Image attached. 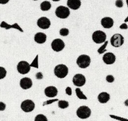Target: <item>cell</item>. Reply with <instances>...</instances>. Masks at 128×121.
Wrapping results in <instances>:
<instances>
[{
  "label": "cell",
  "instance_id": "1",
  "mask_svg": "<svg viewBox=\"0 0 128 121\" xmlns=\"http://www.w3.org/2000/svg\"><path fill=\"white\" fill-rule=\"evenodd\" d=\"M68 67L64 64H58L54 67V73L55 76L60 79L64 78L68 74Z\"/></svg>",
  "mask_w": 128,
  "mask_h": 121
},
{
  "label": "cell",
  "instance_id": "2",
  "mask_svg": "<svg viewBox=\"0 0 128 121\" xmlns=\"http://www.w3.org/2000/svg\"><path fill=\"white\" fill-rule=\"evenodd\" d=\"M76 63L80 68H87L90 66V64H91V58L88 55H80L76 60Z\"/></svg>",
  "mask_w": 128,
  "mask_h": 121
},
{
  "label": "cell",
  "instance_id": "3",
  "mask_svg": "<svg viewBox=\"0 0 128 121\" xmlns=\"http://www.w3.org/2000/svg\"><path fill=\"white\" fill-rule=\"evenodd\" d=\"M76 114L79 118L81 119H86L90 117L91 114V111L88 106H82L79 107L76 111Z\"/></svg>",
  "mask_w": 128,
  "mask_h": 121
},
{
  "label": "cell",
  "instance_id": "4",
  "mask_svg": "<svg viewBox=\"0 0 128 121\" xmlns=\"http://www.w3.org/2000/svg\"><path fill=\"white\" fill-rule=\"evenodd\" d=\"M106 33L102 31H96L92 33V39L96 44L103 43L106 40Z\"/></svg>",
  "mask_w": 128,
  "mask_h": 121
},
{
  "label": "cell",
  "instance_id": "5",
  "mask_svg": "<svg viewBox=\"0 0 128 121\" xmlns=\"http://www.w3.org/2000/svg\"><path fill=\"white\" fill-rule=\"evenodd\" d=\"M55 14L59 18L66 19L68 17L70 14V9L64 6H60L56 8Z\"/></svg>",
  "mask_w": 128,
  "mask_h": 121
},
{
  "label": "cell",
  "instance_id": "6",
  "mask_svg": "<svg viewBox=\"0 0 128 121\" xmlns=\"http://www.w3.org/2000/svg\"><path fill=\"white\" fill-rule=\"evenodd\" d=\"M111 44L114 47H119L123 45L124 42V37L120 34H115L111 37Z\"/></svg>",
  "mask_w": 128,
  "mask_h": 121
},
{
  "label": "cell",
  "instance_id": "7",
  "mask_svg": "<svg viewBox=\"0 0 128 121\" xmlns=\"http://www.w3.org/2000/svg\"><path fill=\"white\" fill-rule=\"evenodd\" d=\"M17 70L21 74H26L31 70V66L27 61H21L18 64Z\"/></svg>",
  "mask_w": 128,
  "mask_h": 121
},
{
  "label": "cell",
  "instance_id": "8",
  "mask_svg": "<svg viewBox=\"0 0 128 121\" xmlns=\"http://www.w3.org/2000/svg\"><path fill=\"white\" fill-rule=\"evenodd\" d=\"M21 108L25 112H32L35 108V104L31 100H25L21 103Z\"/></svg>",
  "mask_w": 128,
  "mask_h": 121
},
{
  "label": "cell",
  "instance_id": "9",
  "mask_svg": "<svg viewBox=\"0 0 128 121\" xmlns=\"http://www.w3.org/2000/svg\"><path fill=\"white\" fill-rule=\"evenodd\" d=\"M65 47V44L64 41L61 39H55L51 42V47L54 51L60 52L63 50Z\"/></svg>",
  "mask_w": 128,
  "mask_h": 121
},
{
  "label": "cell",
  "instance_id": "10",
  "mask_svg": "<svg viewBox=\"0 0 128 121\" xmlns=\"http://www.w3.org/2000/svg\"><path fill=\"white\" fill-rule=\"evenodd\" d=\"M86 77L81 74H77L74 75L72 78V82L74 85L77 87H81L86 84Z\"/></svg>",
  "mask_w": 128,
  "mask_h": 121
},
{
  "label": "cell",
  "instance_id": "11",
  "mask_svg": "<svg viewBox=\"0 0 128 121\" xmlns=\"http://www.w3.org/2000/svg\"><path fill=\"white\" fill-rule=\"evenodd\" d=\"M37 25L39 27L42 29H47L51 26V21L50 19L43 16L38 19Z\"/></svg>",
  "mask_w": 128,
  "mask_h": 121
},
{
  "label": "cell",
  "instance_id": "12",
  "mask_svg": "<svg viewBox=\"0 0 128 121\" xmlns=\"http://www.w3.org/2000/svg\"><path fill=\"white\" fill-rule=\"evenodd\" d=\"M116 59V56L112 52H107V53L104 54L102 57V60H103L104 62L108 65H111L114 63Z\"/></svg>",
  "mask_w": 128,
  "mask_h": 121
},
{
  "label": "cell",
  "instance_id": "13",
  "mask_svg": "<svg viewBox=\"0 0 128 121\" xmlns=\"http://www.w3.org/2000/svg\"><path fill=\"white\" fill-rule=\"evenodd\" d=\"M20 84L22 89H29L32 87V81L31 79L29 78V77H24L20 80Z\"/></svg>",
  "mask_w": 128,
  "mask_h": 121
},
{
  "label": "cell",
  "instance_id": "14",
  "mask_svg": "<svg viewBox=\"0 0 128 121\" xmlns=\"http://www.w3.org/2000/svg\"><path fill=\"white\" fill-rule=\"evenodd\" d=\"M58 89L54 86H48L44 89V94L48 97H54L57 96Z\"/></svg>",
  "mask_w": 128,
  "mask_h": 121
},
{
  "label": "cell",
  "instance_id": "15",
  "mask_svg": "<svg viewBox=\"0 0 128 121\" xmlns=\"http://www.w3.org/2000/svg\"><path fill=\"white\" fill-rule=\"evenodd\" d=\"M101 24L104 28L110 29L113 26L114 20L110 17H104L101 19Z\"/></svg>",
  "mask_w": 128,
  "mask_h": 121
},
{
  "label": "cell",
  "instance_id": "16",
  "mask_svg": "<svg viewBox=\"0 0 128 121\" xmlns=\"http://www.w3.org/2000/svg\"><path fill=\"white\" fill-rule=\"evenodd\" d=\"M67 5L68 7L73 10H77L81 7V0H68Z\"/></svg>",
  "mask_w": 128,
  "mask_h": 121
},
{
  "label": "cell",
  "instance_id": "17",
  "mask_svg": "<svg viewBox=\"0 0 128 121\" xmlns=\"http://www.w3.org/2000/svg\"><path fill=\"white\" fill-rule=\"evenodd\" d=\"M34 41L38 44H43L44 43L47 39V36L43 32H38L35 34Z\"/></svg>",
  "mask_w": 128,
  "mask_h": 121
},
{
  "label": "cell",
  "instance_id": "18",
  "mask_svg": "<svg viewBox=\"0 0 128 121\" xmlns=\"http://www.w3.org/2000/svg\"><path fill=\"white\" fill-rule=\"evenodd\" d=\"M98 99L100 103L105 104L108 102L110 99V95L106 92H102L98 96Z\"/></svg>",
  "mask_w": 128,
  "mask_h": 121
},
{
  "label": "cell",
  "instance_id": "19",
  "mask_svg": "<svg viewBox=\"0 0 128 121\" xmlns=\"http://www.w3.org/2000/svg\"><path fill=\"white\" fill-rule=\"evenodd\" d=\"M51 7V4L50 1H44L42 2L40 4V8L42 11H47L50 10Z\"/></svg>",
  "mask_w": 128,
  "mask_h": 121
},
{
  "label": "cell",
  "instance_id": "20",
  "mask_svg": "<svg viewBox=\"0 0 128 121\" xmlns=\"http://www.w3.org/2000/svg\"><path fill=\"white\" fill-rule=\"evenodd\" d=\"M1 27H5V28H6V29H9V28H11V27H12V28L17 29L18 30H19V31H21V32H23V30H22V29L20 27V26L16 23L14 24H13L12 26H10V25H8L6 23V22H2V23H1Z\"/></svg>",
  "mask_w": 128,
  "mask_h": 121
},
{
  "label": "cell",
  "instance_id": "21",
  "mask_svg": "<svg viewBox=\"0 0 128 121\" xmlns=\"http://www.w3.org/2000/svg\"><path fill=\"white\" fill-rule=\"evenodd\" d=\"M76 94L77 97H78L79 99H84V100L87 99L86 96L84 94L83 92H82V91H81L80 88L76 89Z\"/></svg>",
  "mask_w": 128,
  "mask_h": 121
},
{
  "label": "cell",
  "instance_id": "22",
  "mask_svg": "<svg viewBox=\"0 0 128 121\" xmlns=\"http://www.w3.org/2000/svg\"><path fill=\"white\" fill-rule=\"evenodd\" d=\"M69 106V102L66 101H63V100H61V101H58V107L62 109H66Z\"/></svg>",
  "mask_w": 128,
  "mask_h": 121
},
{
  "label": "cell",
  "instance_id": "23",
  "mask_svg": "<svg viewBox=\"0 0 128 121\" xmlns=\"http://www.w3.org/2000/svg\"><path fill=\"white\" fill-rule=\"evenodd\" d=\"M108 44V41H106L104 42V44L102 45V46H101V47L98 49V52L100 54H103L105 51H106V47H107Z\"/></svg>",
  "mask_w": 128,
  "mask_h": 121
},
{
  "label": "cell",
  "instance_id": "24",
  "mask_svg": "<svg viewBox=\"0 0 128 121\" xmlns=\"http://www.w3.org/2000/svg\"><path fill=\"white\" fill-rule=\"evenodd\" d=\"M34 121H48V119L44 115L38 114L36 116L34 119Z\"/></svg>",
  "mask_w": 128,
  "mask_h": 121
},
{
  "label": "cell",
  "instance_id": "25",
  "mask_svg": "<svg viewBox=\"0 0 128 121\" xmlns=\"http://www.w3.org/2000/svg\"><path fill=\"white\" fill-rule=\"evenodd\" d=\"M7 74V71L3 67H0V79L4 78Z\"/></svg>",
  "mask_w": 128,
  "mask_h": 121
},
{
  "label": "cell",
  "instance_id": "26",
  "mask_svg": "<svg viewBox=\"0 0 128 121\" xmlns=\"http://www.w3.org/2000/svg\"><path fill=\"white\" fill-rule=\"evenodd\" d=\"M70 33V31L67 28H62L60 29V34L62 36H67Z\"/></svg>",
  "mask_w": 128,
  "mask_h": 121
},
{
  "label": "cell",
  "instance_id": "27",
  "mask_svg": "<svg viewBox=\"0 0 128 121\" xmlns=\"http://www.w3.org/2000/svg\"><path fill=\"white\" fill-rule=\"evenodd\" d=\"M31 67H36V68H38V55L36 56V57L34 58V59L33 60V61L32 62V63L30 64Z\"/></svg>",
  "mask_w": 128,
  "mask_h": 121
},
{
  "label": "cell",
  "instance_id": "28",
  "mask_svg": "<svg viewBox=\"0 0 128 121\" xmlns=\"http://www.w3.org/2000/svg\"><path fill=\"white\" fill-rule=\"evenodd\" d=\"M106 79L107 81V82H110V83H112V82H113L114 81V77L112 75H108V76H106Z\"/></svg>",
  "mask_w": 128,
  "mask_h": 121
},
{
  "label": "cell",
  "instance_id": "29",
  "mask_svg": "<svg viewBox=\"0 0 128 121\" xmlns=\"http://www.w3.org/2000/svg\"><path fill=\"white\" fill-rule=\"evenodd\" d=\"M123 1L122 0H116L115 2V5L118 7H122L123 6Z\"/></svg>",
  "mask_w": 128,
  "mask_h": 121
},
{
  "label": "cell",
  "instance_id": "30",
  "mask_svg": "<svg viewBox=\"0 0 128 121\" xmlns=\"http://www.w3.org/2000/svg\"><path fill=\"white\" fill-rule=\"evenodd\" d=\"M66 93L68 96H71L72 95V89L70 87H67L66 89Z\"/></svg>",
  "mask_w": 128,
  "mask_h": 121
},
{
  "label": "cell",
  "instance_id": "31",
  "mask_svg": "<svg viewBox=\"0 0 128 121\" xmlns=\"http://www.w3.org/2000/svg\"><path fill=\"white\" fill-rule=\"evenodd\" d=\"M111 116L112 118H114V119H118L119 120V121H128V119H123V118H121V117H117V116H112V115H111Z\"/></svg>",
  "mask_w": 128,
  "mask_h": 121
},
{
  "label": "cell",
  "instance_id": "32",
  "mask_svg": "<svg viewBox=\"0 0 128 121\" xmlns=\"http://www.w3.org/2000/svg\"><path fill=\"white\" fill-rule=\"evenodd\" d=\"M6 109V104L4 102H0V111H4Z\"/></svg>",
  "mask_w": 128,
  "mask_h": 121
},
{
  "label": "cell",
  "instance_id": "33",
  "mask_svg": "<svg viewBox=\"0 0 128 121\" xmlns=\"http://www.w3.org/2000/svg\"><path fill=\"white\" fill-rule=\"evenodd\" d=\"M120 28L121 29H128V26L126 23H123L120 26Z\"/></svg>",
  "mask_w": 128,
  "mask_h": 121
},
{
  "label": "cell",
  "instance_id": "34",
  "mask_svg": "<svg viewBox=\"0 0 128 121\" xmlns=\"http://www.w3.org/2000/svg\"><path fill=\"white\" fill-rule=\"evenodd\" d=\"M36 77L37 79H42V77H43V76H42L41 72H39L36 74Z\"/></svg>",
  "mask_w": 128,
  "mask_h": 121
},
{
  "label": "cell",
  "instance_id": "35",
  "mask_svg": "<svg viewBox=\"0 0 128 121\" xmlns=\"http://www.w3.org/2000/svg\"><path fill=\"white\" fill-rule=\"evenodd\" d=\"M58 101V99H54V100H51V101H46V102H44L43 105L44 106V105H46V104H50L52 103V102H55V101Z\"/></svg>",
  "mask_w": 128,
  "mask_h": 121
},
{
  "label": "cell",
  "instance_id": "36",
  "mask_svg": "<svg viewBox=\"0 0 128 121\" xmlns=\"http://www.w3.org/2000/svg\"><path fill=\"white\" fill-rule=\"evenodd\" d=\"M10 1V0H0V4H5L8 3Z\"/></svg>",
  "mask_w": 128,
  "mask_h": 121
},
{
  "label": "cell",
  "instance_id": "37",
  "mask_svg": "<svg viewBox=\"0 0 128 121\" xmlns=\"http://www.w3.org/2000/svg\"><path fill=\"white\" fill-rule=\"evenodd\" d=\"M124 22H128V17H126V18L125 19H124Z\"/></svg>",
  "mask_w": 128,
  "mask_h": 121
},
{
  "label": "cell",
  "instance_id": "38",
  "mask_svg": "<svg viewBox=\"0 0 128 121\" xmlns=\"http://www.w3.org/2000/svg\"><path fill=\"white\" fill-rule=\"evenodd\" d=\"M125 104H126L127 106H128V100H127V101L125 102Z\"/></svg>",
  "mask_w": 128,
  "mask_h": 121
},
{
  "label": "cell",
  "instance_id": "39",
  "mask_svg": "<svg viewBox=\"0 0 128 121\" xmlns=\"http://www.w3.org/2000/svg\"><path fill=\"white\" fill-rule=\"evenodd\" d=\"M52 1H60V0H52Z\"/></svg>",
  "mask_w": 128,
  "mask_h": 121
},
{
  "label": "cell",
  "instance_id": "40",
  "mask_svg": "<svg viewBox=\"0 0 128 121\" xmlns=\"http://www.w3.org/2000/svg\"><path fill=\"white\" fill-rule=\"evenodd\" d=\"M126 3H127V5H128V0H126Z\"/></svg>",
  "mask_w": 128,
  "mask_h": 121
},
{
  "label": "cell",
  "instance_id": "41",
  "mask_svg": "<svg viewBox=\"0 0 128 121\" xmlns=\"http://www.w3.org/2000/svg\"><path fill=\"white\" fill-rule=\"evenodd\" d=\"M33 1H38V0H33Z\"/></svg>",
  "mask_w": 128,
  "mask_h": 121
}]
</instances>
